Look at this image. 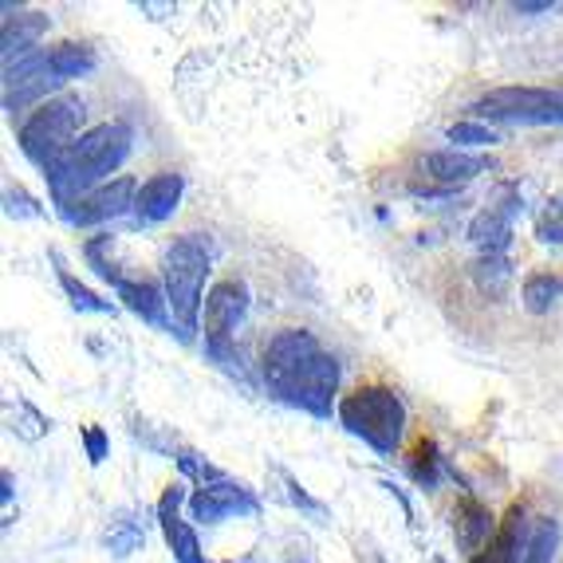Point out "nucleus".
I'll return each instance as SVG.
<instances>
[{
  "label": "nucleus",
  "mask_w": 563,
  "mask_h": 563,
  "mask_svg": "<svg viewBox=\"0 0 563 563\" xmlns=\"http://www.w3.org/2000/svg\"><path fill=\"white\" fill-rule=\"evenodd\" d=\"M264 386L280 402L311 413V418H331V402L339 390V363L335 355L320 347V339L303 328H284L264 343L261 355Z\"/></svg>",
  "instance_id": "obj_1"
},
{
  "label": "nucleus",
  "mask_w": 563,
  "mask_h": 563,
  "mask_svg": "<svg viewBox=\"0 0 563 563\" xmlns=\"http://www.w3.org/2000/svg\"><path fill=\"white\" fill-rule=\"evenodd\" d=\"M131 126L126 122H99L87 134H79V142L71 151L59 154L52 166L44 169L47 194L59 209L76 206L87 194H95L99 186H107L114 169L131 158Z\"/></svg>",
  "instance_id": "obj_2"
},
{
  "label": "nucleus",
  "mask_w": 563,
  "mask_h": 563,
  "mask_svg": "<svg viewBox=\"0 0 563 563\" xmlns=\"http://www.w3.org/2000/svg\"><path fill=\"white\" fill-rule=\"evenodd\" d=\"M209 264V241H201L198 233L178 236L169 244L166 256H162V288H166L169 300V316H174V331L178 339H194L198 331V316H201V288H206Z\"/></svg>",
  "instance_id": "obj_3"
},
{
  "label": "nucleus",
  "mask_w": 563,
  "mask_h": 563,
  "mask_svg": "<svg viewBox=\"0 0 563 563\" xmlns=\"http://www.w3.org/2000/svg\"><path fill=\"white\" fill-rule=\"evenodd\" d=\"M339 422L351 438L366 442L383 457H395L406 433V402L390 386H358L355 395L339 402Z\"/></svg>",
  "instance_id": "obj_4"
},
{
  "label": "nucleus",
  "mask_w": 563,
  "mask_h": 563,
  "mask_svg": "<svg viewBox=\"0 0 563 563\" xmlns=\"http://www.w3.org/2000/svg\"><path fill=\"white\" fill-rule=\"evenodd\" d=\"M84 114L87 111L79 95H56V99H47V103L20 126V151H24V158L36 162L40 169H47L59 154L71 151L79 142L76 131H79V122H84Z\"/></svg>",
  "instance_id": "obj_5"
},
{
  "label": "nucleus",
  "mask_w": 563,
  "mask_h": 563,
  "mask_svg": "<svg viewBox=\"0 0 563 563\" xmlns=\"http://www.w3.org/2000/svg\"><path fill=\"white\" fill-rule=\"evenodd\" d=\"M481 122H517V126H548L563 122V87H497L473 103Z\"/></svg>",
  "instance_id": "obj_6"
},
{
  "label": "nucleus",
  "mask_w": 563,
  "mask_h": 563,
  "mask_svg": "<svg viewBox=\"0 0 563 563\" xmlns=\"http://www.w3.org/2000/svg\"><path fill=\"white\" fill-rule=\"evenodd\" d=\"M244 311H249V288L241 280H217L206 296V355L221 363L233 375L241 371L236 355V328H241Z\"/></svg>",
  "instance_id": "obj_7"
},
{
  "label": "nucleus",
  "mask_w": 563,
  "mask_h": 563,
  "mask_svg": "<svg viewBox=\"0 0 563 563\" xmlns=\"http://www.w3.org/2000/svg\"><path fill=\"white\" fill-rule=\"evenodd\" d=\"M95 264V273L103 276V280L114 284V291H119V300L126 303V308L139 316V320H146L151 328H174V316H169V300H166V288H158V284L151 280H131V276H122L119 268H111V264L103 261L99 253H87Z\"/></svg>",
  "instance_id": "obj_8"
},
{
  "label": "nucleus",
  "mask_w": 563,
  "mask_h": 563,
  "mask_svg": "<svg viewBox=\"0 0 563 563\" xmlns=\"http://www.w3.org/2000/svg\"><path fill=\"white\" fill-rule=\"evenodd\" d=\"M261 512V500L241 485V481H209V485H198V493L189 497V517L198 525H217V520L229 517H256Z\"/></svg>",
  "instance_id": "obj_9"
},
{
  "label": "nucleus",
  "mask_w": 563,
  "mask_h": 563,
  "mask_svg": "<svg viewBox=\"0 0 563 563\" xmlns=\"http://www.w3.org/2000/svg\"><path fill=\"white\" fill-rule=\"evenodd\" d=\"M56 87L64 84H59L52 64H47V52H32V56L4 67V111H24V107L44 99Z\"/></svg>",
  "instance_id": "obj_10"
},
{
  "label": "nucleus",
  "mask_w": 563,
  "mask_h": 563,
  "mask_svg": "<svg viewBox=\"0 0 563 563\" xmlns=\"http://www.w3.org/2000/svg\"><path fill=\"white\" fill-rule=\"evenodd\" d=\"M134 201H139V186H134V178H126V174H122V178L107 181V186H99L95 194H87L84 201L59 209V213H64L67 225L87 229V225H103V221L126 213V209L134 213Z\"/></svg>",
  "instance_id": "obj_11"
},
{
  "label": "nucleus",
  "mask_w": 563,
  "mask_h": 563,
  "mask_svg": "<svg viewBox=\"0 0 563 563\" xmlns=\"http://www.w3.org/2000/svg\"><path fill=\"white\" fill-rule=\"evenodd\" d=\"M181 500H186V488L181 485H169L158 500V528H162V536H166V548L174 552V560L178 563H209L206 552H201V544H198L194 525L181 520V512H178Z\"/></svg>",
  "instance_id": "obj_12"
},
{
  "label": "nucleus",
  "mask_w": 563,
  "mask_h": 563,
  "mask_svg": "<svg viewBox=\"0 0 563 563\" xmlns=\"http://www.w3.org/2000/svg\"><path fill=\"white\" fill-rule=\"evenodd\" d=\"M528 540H532V525H528V508L512 505L508 508V517L500 520L497 536L473 555L470 563H525V552H528Z\"/></svg>",
  "instance_id": "obj_13"
},
{
  "label": "nucleus",
  "mask_w": 563,
  "mask_h": 563,
  "mask_svg": "<svg viewBox=\"0 0 563 563\" xmlns=\"http://www.w3.org/2000/svg\"><path fill=\"white\" fill-rule=\"evenodd\" d=\"M181 189H186V181H181V174H174V169L154 174L151 181H142L139 201H134V221H139V225H162V221L174 217V209H178Z\"/></svg>",
  "instance_id": "obj_14"
},
{
  "label": "nucleus",
  "mask_w": 563,
  "mask_h": 563,
  "mask_svg": "<svg viewBox=\"0 0 563 563\" xmlns=\"http://www.w3.org/2000/svg\"><path fill=\"white\" fill-rule=\"evenodd\" d=\"M512 213H517L512 201H508V206L481 209L470 221V241L477 244L485 256H505L508 244H512Z\"/></svg>",
  "instance_id": "obj_15"
},
{
  "label": "nucleus",
  "mask_w": 563,
  "mask_h": 563,
  "mask_svg": "<svg viewBox=\"0 0 563 563\" xmlns=\"http://www.w3.org/2000/svg\"><path fill=\"white\" fill-rule=\"evenodd\" d=\"M485 169H493V158H473L461 151H433L422 158V174L438 186H465Z\"/></svg>",
  "instance_id": "obj_16"
},
{
  "label": "nucleus",
  "mask_w": 563,
  "mask_h": 563,
  "mask_svg": "<svg viewBox=\"0 0 563 563\" xmlns=\"http://www.w3.org/2000/svg\"><path fill=\"white\" fill-rule=\"evenodd\" d=\"M493 512L488 505H481L477 497H461L457 508H453V540H457L461 552L477 555L485 548V540H493Z\"/></svg>",
  "instance_id": "obj_17"
},
{
  "label": "nucleus",
  "mask_w": 563,
  "mask_h": 563,
  "mask_svg": "<svg viewBox=\"0 0 563 563\" xmlns=\"http://www.w3.org/2000/svg\"><path fill=\"white\" fill-rule=\"evenodd\" d=\"M47 12H20V16H4V36H0V56H4V67H12L16 59L32 56L40 44V36L47 32Z\"/></svg>",
  "instance_id": "obj_18"
},
{
  "label": "nucleus",
  "mask_w": 563,
  "mask_h": 563,
  "mask_svg": "<svg viewBox=\"0 0 563 563\" xmlns=\"http://www.w3.org/2000/svg\"><path fill=\"white\" fill-rule=\"evenodd\" d=\"M103 544L111 548V555L126 560V555H134L142 544H146V528H142V520L134 517V512H114L111 525H107V532H103Z\"/></svg>",
  "instance_id": "obj_19"
},
{
  "label": "nucleus",
  "mask_w": 563,
  "mask_h": 563,
  "mask_svg": "<svg viewBox=\"0 0 563 563\" xmlns=\"http://www.w3.org/2000/svg\"><path fill=\"white\" fill-rule=\"evenodd\" d=\"M47 64H52L59 84H67V79H79L87 71H95V52L87 44H56L47 52Z\"/></svg>",
  "instance_id": "obj_20"
},
{
  "label": "nucleus",
  "mask_w": 563,
  "mask_h": 563,
  "mask_svg": "<svg viewBox=\"0 0 563 563\" xmlns=\"http://www.w3.org/2000/svg\"><path fill=\"white\" fill-rule=\"evenodd\" d=\"M52 261H56V276H59V288L67 291V300H71V308L76 311H95V316H114V303L103 300V296H95L87 284H79L76 276L67 273V264L59 253H52Z\"/></svg>",
  "instance_id": "obj_21"
},
{
  "label": "nucleus",
  "mask_w": 563,
  "mask_h": 563,
  "mask_svg": "<svg viewBox=\"0 0 563 563\" xmlns=\"http://www.w3.org/2000/svg\"><path fill=\"white\" fill-rule=\"evenodd\" d=\"M410 477L418 481L422 488H433L438 481H442V470H445V461L442 453H438V445L430 442V438H422V442L413 445V457H410Z\"/></svg>",
  "instance_id": "obj_22"
},
{
  "label": "nucleus",
  "mask_w": 563,
  "mask_h": 563,
  "mask_svg": "<svg viewBox=\"0 0 563 563\" xmlns=\"http://www.w3.org/2000/svg\"><path fill=\"white\" fill-rule=\"evenodd\" d=\"M555 296H560V280H555L552 273H532L525 280V308L532 311V316H544Z\"/></svg>",
  "instance_id": "obj_23"
},
{
  "label": "nucleus",
  "mask_w": 563,
  "mask_h": 563,
  "mask_svg": "<svg viewBox=\"0 0 563 563\" xmlns=\"http://www.w3.org/2000/svg\"><path fill=\"white\" fill-rule=\"evenodd\" d=\"M555 548H560V525H555V520H536L525 563H552Z\"/></svg>",
  "instance_id": "obj_24"
},
{
  "label": "nucleus",
  "mask_w": 563,
  "mask_h": 563,
  "mask_svg": "<svg viewBox=\"0 0 563 563\" xmlns=\"http://www.w3.org/2000/svg\"><path fill=\"white\" fill-rule=\"evenodd\" d=\"M508 280H512V268H508L505 256H481L477 264V284L485 296H505Z\"/></svg>",
  "instance_id": "obj_25"
},
{
  "label": "nucleus",
  "mask_w": 563,
  "mask_h": 563,
  "mask_svg": "<svg viewBox=\"0 0 563 563\" xmlns=\"http://www.w3.org/2000/svg\"><path fill=\"white\" fill-rule=\"evenodd\" d=\"M536 241H544V244H563V198L548 201L544 213L536 217Z\"/></svg>",
  "instance_id": "obj_26"
},
{
  "label": "nucleus",
  "mask_w": 563,
  "mask_h": 563,
  "mask_svg": "<svg viewBox=\"0 0 563 563\" xmlns=\"http://www.w3.org/2000/svg\"><path fill=\"white\" fill-rule=\"evenodd\" d=\"M445 134H450V142H457V146H493V142H497V131L485 126V122H453Z\"/></svg>",
  "instance_id": "obj_27"
},
{
  "label": "nucleus",
  "mask_w": 563,
  "mask_h": 563,
  "mask_svg": "<svg viewBox=\"0 0 563 563\" xmlns=\"http://www.w3.org/2000/svg\"><path fill=\"white\" fill-rule=\"evenodd\" d=\"M20 413H24V418H20V422L12 426V433H20V438H24V442H36V438H44V433L52 430V422H47V418L36 410V406L20 402Z\"/></svg>",
  "instance_id": "obj_28"
},
{
  "label": "nucleus",
  "mask_w": 563,
  "mask_h": 563,
  "mask_svg": "<svg viewBox=\"0 0 563 563\" xmlns=\"http://www.w3.org/2000/svg\"><path fill=\"white\" fill-rule=\"evenodd\" d=\"M84 450L91 465H103L107 461V430L103 426H84Z\"/></svg>",
  "instance_id": "obj_29"
},
{
  "label": "nucleus",
  "mask_w": 563,
  "mask_h": 563,
  "mask_svg": "<svg viewBox=\"0 0 563 563\" xmlns=\"http://www.w3.org/2000/svg\"><path fill=\"white\" fill-rule=\"evenodd\" d=\"M4 201H9V217H40V206L24 194V189H9Z\"/></svg>",
  "instance_id": "obj_30"
},
{
  "label": "nucleus",
  "mask_w": 563,
  "mask_h": 563,
  "mask_svg": "<svg viewBox=\"0 0 563 563\" xmlns=\"http://www.w3.org/2000/svg\"><path fill=\"white\" fill-rule=\"evenodd\" d=\"M284 488H288V500H291V505H300L303 512H316V517H323V505H320V500H311L308 493H303V488L296 485L291 477H284Z\"/></svg>",
  "instance_id": "obj_31"
},
{
  "label": "nucleus",
  "mask_w": 563,
  "mask_h": 563,
  "mask_svg": "<svg viewBox=\"0 0 563 563\" xmlns=\"http://www.w3.org/2000/svg\"><path fill=\"white\" fill-rule=\"evenodd\" d=\"M520 16H536V12H548L552 9V0H525V4H512Z\"/></svg>",
  "instance_id": "obj_32"
},
{
  "label": "nucleus",
  "mask_w": 563,
  "mask_h": 563,
  "mask_svg": "<svg viewBox=\"0 0 563 563\" xmlns=\"http://www.w3.org/2000/svg\"><path fill=\"white\" fill-rule=\"evenodd\" d=\"M288 563H311L308 555H296V560H288Z\"/></svg>",
  "instance_id": "obj_33"
},
{
  "label": "nucleus",
  "mask_w": 563,
  "mask_h": 563,
  "mask_svg": "<svg viewBox=\"0 0 563 563\" xmlns=\"http://www.w3.org/2000/svg\"><path fill=\"white\" fill-rule=\"evenodd\" d=\"M433 563H445V560H433Z\"/></svg>",
  "instance_id": "obj_34"
},
{
  "label": "nucleus",
  "mask_w": 563,
  "mask_h": 563,
  "mask_svg": "<svg viewBox=\"0 0 563 563\" xmlns=\"http://www.w3.org/2000/svg\"><path fill=\"white\" fill-rule=\"evenodd\" d=\"M221 563H233V560H221Z\"/></svg>",
  "instance_id": "obj_35"
}]
</instances>
